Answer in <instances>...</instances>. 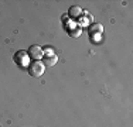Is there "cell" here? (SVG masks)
I'll use <instances>...</instances> for the list:
<instances>
[{"instance_id":"8992f818","label":"cell","mask_w":133,"mask_h":127,"mask_svg":"<svg viewBox=\"0 0 133 127\" xmlns=\"http://www.w3.org/2000/svg\"><path fill=\"white\" fill-rule=\"evenodd\" d=\"M102 30H103V28H102V25H101V24H94L92 27L89 28V33L91 34H101V33H102Z\"/></svg>"},{"instance_id":"277c9868","label":"cell","mask_w":133,"mask_h":127,"mask_svg":"<svg viewBox=\"0 0 133 127\" xmlns=\"http://www.w3.org/2000/svg\"><path fill=\"white\" fill-rule=\"evenodd\" d=\"M28 55H30L33 59H36V61H38V59L41 58V57L44 55V51L41 50L38 45H33L30 50H28Z\"/></svg>"},{"instance_id":"3957f363","label":"cell","mask_w":133,"mask_h":127,"mask_svg":"<svg viewBox=\"0 0 133 127\" xmlns=\"http://www.w3.org/2000/svg\"><path fill=\"white\" fill-rule=\"evenodd\" d=\"M57 57L52 54V51H47V52H44V59H43V64L44 66H54L57 64Z\"/></svg>"},{"instance_id":"7a4b0ae2","label":"cell","mask_w":133,"mask_h":127,"mask_svg":"<svg viewBox=\"0 0 133 127\" xmlns=\"http://www.w3.org/2000/svg\"><path fill=\"white\" fill-rule=\"evenodd\" d=\"M14 62L17 64L18 66H27L28 64V59H27V52H24V51H18L17 54L14 55Z\"/></svg>"},{"instance_id":"5b68a950","label":"cell","mask_w":133,"mask_h":127,"mask_svg":"<svg viewBox=\"0 0 133 127\" xmlns=\"http://www.w3.org/2000/svg\"><path fill=\"white\" fill-rule=\"evenodd\" d=\"M68 14H69V17H72V18H78L82 16V9L78 7V6H72V7L69 9Z\"/></svg>"},{"instance_id":"6da1fadb","label":"cell","mask_w":133,"mask_h":127,"mask_svg":"<svg viewBox=\"0 0 133 127\" xmlns=\"http://www.w3.org/2000/svg\"><path fill=\"white\" fill-rule=\"evenodd\" d=\"M44 71H45V66H44V64L41 61H33L28 65V72H30L31 76H34V78H38L44 74Z\"/></svg>"}]
</instances>
